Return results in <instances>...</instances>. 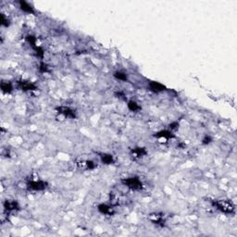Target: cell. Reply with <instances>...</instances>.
<instances>
[{
    "label": "cell",
    "mask_w": 237,
    "mask_h": 237,
    "mask_svg": "<svg viewBox=\"0 0 237 237\" xmlns=\"http://www.w3.org/2000/svg\"><path fill=\"white\" fill-rule=\"evenodd\" d=\"M213 206L224 213H232L234 211V205L230 200H217L213 201Z\"/></svg>",
    "instance_id": "1"
},
{
    "label": "cell",
    "mask_w": 237,
    "mask_h": 237,
    "mask_svg": "<svg viewBox=\"0 0 237 237\" xmlns=\"http://www.w3.org/2000/svg\"><path fill=\"white\" fill-rule=\"evenodd\" d=\"M122 183H123V184H125L126 186H128L129 188H131L132 190H139L143 186L141 181L136 177H135V178H127V179L122 180Z\"/></svg>",
    "instance_id": "2"
},
{
    "label": "cell",
    "mask_w": 237,
    "mask_h": 237,
    "mask_svg": "<svg viewBox=\"0 0 237 237\" xmlns=\"http://www.w3.org/2000/svg\"><path fill=\"white\" fill-rule=\"evenodd\" d=\"M47 186V183L43 181H32L28 183V188L34 190V191H42L46 189Z\"/></svg>",
    "instance_id": "3"
},
{
    "label": "cell",
    "mask_w": 237,
    "mask_h": 237,
    "mask_svg": "<svg viewBox=\"0 0 237 237\" xmlns=\"http://www.w3.org/2000/svg\"><path fill=\"white\" fill-rule=\"evenodd\" d=\"M18 85L23 91H33V90H36L37 89L35 84H34L31 82H27V81H19Z\"/></svg>",
    "instance_id": "4"
},
{
    "label": "cell",
    "mask_w": 237,
    "mask_h": 237,
    "mask_svg": "<svg viewBox=\"0 0 237 237\" xmlns=\"http://www.w3.org/2000/svg\"><path fill=\"white\" fill-rule=\"evenodd\" d=\"M57 110L59 114H62L66 117H69V118H74L76 117L75 115V112H74L70 108H67V107H59V108H57Z\"/></svg>",
    "instance_id": "5"
},
{
    "label": "cell",
    "mask_w": 237,
    "mask_h": 237,
    "mask_svg": "<svg viewBox=\"0 0 237 237\" xmlns=\"http://www.w3.org/2000/svg\"><path fill=\"white\" fill-rule=\"evenodd\" d=\"M149 86H150V89L152 91L157 92H157H161V91H164L166 89V87L164 85L159 83H157V82H151Z\"/></svg>",
    "instance_id": "6"
},
{
    "label": "cell",
    "mask_w": 237,
    "mask_h": 237,
    "mask_svg": "<svg viewBox=\"0 0 237 237\" xmlns=\"http://www.w3.org/2000/svg\"><path fill=\"white\" fill-rule=\"evenodd\" d=\"M155 137L157 138H166V139H170V138H173V135L171 133L170 131L168 130H164V131H160L158 132H157L155 135Z\"/></svg>",
    "instance_id": "7"
},
{
    "label": "cell",
    "mask_w": 237,
    "mask_h": 237,
    "mask_svg": "<svg viewBox=\"0 0 237 237\" xmlns=\"http://www.w3.org/2000/svg\"><path fill=\"white\" fill-rule=\"evenodd\" d=\"M4 207L5 209L8 211H11V210H16L19 209V205L17 202L15 201H6L4 204Z\"/></svg>",
    "instance_id": "8"
},
{
    "label": "cell",
    "mask_w": 237,
    "mask_h": 237,
    "mask_svg": "<svg viewBox=\"0 0 237 237\" xmlns=\"http://www.w3.org/2000/svg\"><path fill=\"white\" fill-rule=\"evenodd\" d=\"M98 210L102 213V214H106V215H111L113 210L112 207L106 205V204H101L98 206Z\"/></svg>",
    "instance_id": "9"
},
{
    "label": "cell",
    "mask_w": 237,
    "mask_h": 237,
    "mask_svg": "<svg viewBox=\"0 0 237 237\" xmlns=\"http://www.w3.org/2000/svg\"><path fill=\"white\" fill-rule=\"evenodd\" d=\"M20 8H21V9L22 10V11H24V12H26V13H34V8L30 6L27 2H25V1H20Z\"/></svg>",
    "instance_id": "10"
},
{
    "label": "cell",
    "mask_w": 237,
    "mask_h": 237,
    "mask_svg": "<svg viewBox=\"0 0 237 237\" xmlns=\"http://www.w3.org/2000/svg\"><path fill=\"white\" fill-rule=\"evenodd\" d=\"M131 154L135 157H141L146 155V151L143 147H136V148H135V149L131 150Z\"/></svg>",
    "instance_id": "11"
},
{
    "label": "cell",
    "mask_w": 237,
    "mask_h": 237,
    "mask_svg": "<svg viewBox=\"0 0 237 237\" xmlns=\"http://www.w3.org/2000/svg\"><path fill=\"white\" fill-rule=\"evenodd\" d=\"M101 160H102L103 163H105V164H112V163L114 162L113 156L109 155V154H103V155H101Z\"/></svg>",
    "instance_id": "12"
},
{
    "label": "cell",
    "mask_w": 237,
    "mask_h": 237,
    "mask_svg": "<svg viewBox=\"0 0 237 237\" xmlns=\"http://www.w3.org/2000/svg\"><path fill=\"white\" fill-rule=\"evenodd\" d=\"M12 85L9 83H5V82H3L2 83H1V90L4 92V93H7V94H8V93H11L12 92Z\"/></svg>",
    "instance_id": "13"
},
{
    "label": "cell",
    "mask_w": 237,
    "mask_h": 237,
    "mask_svg": "<svg viewBox=\"0 0 237 237\" xmlns=\"http://www.w3.org/2000/svg\"><path fill=\"white\" fill-rule=\"evenodd\" d=\"M128 109L131 111H136L140 109V107L138 106V104L135 101H129L128 102Z\"/></svg>",
    "instance_id": "14"
},
{
    "label": "cell",
    "mask_w": 237,
    "mask_h": 237,
    "mask_svg": "<svg viewBox=\"0 0 237 237\" xmlns=\"http://www.w3.org/2000/svg\"><path fill=\"white\" fill-rule=\"evenodd\" d=\"M114 77L118 80H121V81H127V75L123 72H121V71H116L114 73Z\"/></svg>",
    "instance_id": "15"
},
{
    "label": "cell",
    "mask_w": 237,
    "mask_h": 237,
    "mask_svg": "<svg viewBox=\"0 0 237 237\" xmlns=\"http://www.w3.org/2000/svg\"><path fill=\"white\" fill-rule=\"evenodd\" d=\"M27 41L31 44V46H33L34 47H35V42H36V38L33 35H27L26 37Z\"/></svg>",
    "instance_id": "16"
},
{
    "label": "cell",
    "mask_w": 237,
    "mask_h": 237,
    "mask_svg": "<svg viewBox=\"0 0 237 237\" xmlns=\"http://www.w3.org/2000/svg\"><path fill=\"white\" fill-rule=\"evenodd\" d=\"M34 48H35V51H36V55H37V57L43 58V57H44V54L43 48H41L40 47H35Z\"/></svg>",
    "instance_id": "17"
},
{
    "label": "cell",
    "mask_w": 237,
    "mask_h": 237,
    "mask_svg": "<svg viewBox=\"0 0 237 237\" xmlns=\"http://www.w3.org/2000/svg\"><path fill=\"white\" fill-rule=\"evenodd\" d=\"M1 24H2L3 26H6V27H8V26L9 25V21H8V20L5 17L4 14H1Z\"/></svg>",
    "instance_id": "18"
},
{
    "label": "cell",
    "mask_w": 237,
    "mask_h": 237,
    "mask_svg": "<svg viewBox=\"0 0 237 237\" xmlns=\"http://www.w3.org/2000/svg\"><path fill=\"white\" fill-rule=\"evenodd\" d=\"M39 70L42 72V73H44V72H47V66L44 64V63H41L40 64V67H39Z\"/></svg>",
    "instance_id": "19"
},
{
    "label": "cell",
    "mask_w": 237,
    "mask_h": 237,
    "mask_svg": "<svg viewBox=\"0 0 237 237\" xmlns=\"http://www.w3.org/2000/svg\"><path fill=\"white\" fill-rule=\"evenodd\" d=\"M86 166H87V169H89V170H93L96 167L95 163L93 161H87L86 162Z\"/></svg>",
    "instance_id": "20"
},
{
    "label": "cell",
    "mask_w": 237,
    "mask_h": 237,
    "mask_svg": "<svg viewBox=\"0 0 237 237\" xmlns=\"http://www.w3.org/2000/svg\"><path fill=\"white\" fill-rule=\"evenodd\" d=\"M211 141H212V138H211L210 136H206V137L203 139V144H209Z\"/></svg>",
    "instance_id": "21"
},
{
    "label": "cell",
    "mask_w": 237,
    "mask_h": 237,
    "mask_svg": "<svg viewBox=\"0 0 237 237\" xmlns=\"http://www.w3.org/2000/svg\"><path fill=\"white\" fill-rule=\"evenodd\" d=\"M178 126H179V123H178L177 122H172V123H170V128L171 130H175V129H177V128H178Z\"/></svg>",
    "instance_id": "22"
}]
</instances>
